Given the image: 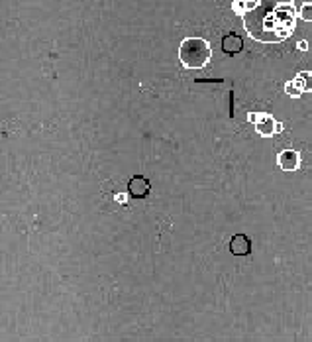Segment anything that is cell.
<instances>
[{"mask_svg": "<svg viewBox=\"0 0 312 342\" xmlns=\"http://www.w3.org/2000/svg\"><path fill=\"white\" fill-rule=\"evenodd\" d=\"M285 93H287L289 97H295V99H299V97L303 95V91H301V89L295 85V81H289V83L285 85Z\"/></svg>", "mask_w": 312, "mask_h": 342, "instance_id": "11", "label": "cell"}, {"mask_svg": "<svg viewBox=\"0 0 312 342\" xmlns=\"http://www.w3.org/2000/svg\"><path fill=\"white\" fill-rule=\"evenodd\" d=\"M150 191H152V183H150V179L144 177V175H136V177H132L130 183H128V193H130L132 197H136V199L148 197Z\"/></svg>", "mask_w": 312, "mask_h": 342, "instance_id": "3", "label": "cell"}, {"mask_svg": "<svg viewBox=\"0 0 312 342\" xmlns=\"http://www.w3.org/2000/svg\"><path fill=\"white\" fill-rule=\"evenodd\" d=\"M277 164L283 171H297L301 168V154L295 150H285L277 156Z\"/></svg>", "mask_w": 312, "mask_h": 342, "instance_id": "4", "label": "cell"}, {"mask_svg": "<svg viewBox=\"0 0 312 342\" xmlns=\"http://www.w3.org/2000/svg\"><path fill=\"white\" fill-rule=\"evenodd\" d=\"M242 18L251 39L261 43H279L295 34L299 12L293 0H259L257 6Z\"/></svg>", "mask_w": 312, "mask_h": 342, "instance_id": "1", "label": "cell"}, {"mask_svg": "<svg viewBox=\"0 0 312 342\" xmlns=\"http://www.w3.org/2000/svg\"><path fill=\"white\" fill-rule=\"evenodd\" d=\"M114 199H116L118 203H122V205H126V201H128V197H126L124 193H116V195H114Z\"/></svg>", "mask_w": 312, "mask_h": 342, "instance_id": "13", "label": "cell"}, {"mask_svg": "<svg viewBox=\"0 0 312 342\" xmlns=\"http://www.w3.org/2000/svg\"><path fill=\"white\" fill-rule=\"evenodd\" d=\"M295 85L303 91V93H311L312 91V73L311 71H301L295 77Z\"/></svg>", "mask_w": 312, "mask_h": 342, "instance_id": "9", "label": "cell"}, {"mask_svg": "<svg viewBox=\"0 0 312 342\" xmlns=\"http://www.w3.org/2000/svg\"><path fill=\"white\" fill-rule=\"evenodd\" d=\"M259 118H261V112H251V114L248 116V120H250L251 124H257V122H259Z\"/></svg>", "mask_w": 312, "mask_h": 342, "instance_id": "12", "label": "cell"}, {"mask_svg": "<svg viewBox=\"0 0 312 342\" xmlns=\"http://www.w3.org/2000/svg\"><path fill=\"white\" fill-rule=\"evenodd\" d=\"M242 47H244V39H242L238 34H228V35L222 39V49H224L228 55L240 53Z\"/></svg>", "mask_w": 312, "mask_h": 342, "instance_id": "7", "label": "cell"}, {"mask_svg": "<svg viewBox=\"0 0 312 342\" xmlns=\"http://www.w3.org/2000/svg\"><path fill=\"white\" fill-rule=\"evenodd\" d=\"M277 120L271 116V114H261V118H259V122L257 124H253L255 126V130H257V134L259 136H263V138H271V136H275L279 130H277Z\"/></svg>", "mask_w": 312, "mask_h": 342, "instance_id": "6", "label": "cell"}, {"mask_svg": "<svg viewBox=\"0 0 312 342\" xmlns=\"http://www.w3.org/2000/svg\"><path fill=\"white\" fill-rule=\"evenodd\" d=\"M257 2L259 0H232V10H234V14L244 16L246 12H250L251 8H255Z\"/></svg>", "mask_w": 312, "mask_h": 342, "instance_id": "8", "label": "cell"}, {"mask_svg": "<svg viewBox=\"0 0 312 342\" xmlns=\"http://www.w3.org/2000/svg\"><path fill=\"white\" fill-rule=\"evenodd\" d=\"M230 252L234 256H250L251 252V238L246 234H236L230 240Z\"/></svg>", "mask_w": 312, "mask_h": 342, "instance_id": "5", "label": "cell"}, {"mask_svg": "<svg viewBox=\"0 0 312 342\" xmlns=\"http://www.w3.org/2000/svg\"><path fill=\"white\" fill-rule=\"evenodd\" d=\"M212 57L210 43L202 37H185L179 45V59L187 69H202Z\"/></svg>", "mask_w": 312, "mask_h": 342, "instance_id": "2", "label": "cell"}, {"mask_svg": "<svg viewBox=\"0 0 312 342\" xmlns=\"http://www.w3.org/2000/svg\"><path fill=\"white\" fill-rule=\"evenodd\" d=\"M297 47H299L301 51H307V49H309V41H307V39H301V41L297 43Z\"/></svg>", "mask_w": 312, "mask_h": 342, "instance_id": "14", "label": "cell"}, {"mask_svg": "<svg viewBox=\"0 0 312 342\" xmlns=\"http://www.w3.org/2000/svg\"><path fill=\"white\" fill-rule=\"evenodd\" d=\"M299 18L305 22H312V2H305L299 10Z\"/></svg>", "mask_w": 312, "mask_h": 342, "instance_id": "10", "label": "cell"}]
</instances>
